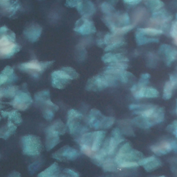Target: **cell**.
I'll return each mask as SVG.
<instances>
[{
    "label": "cell",
    "mask_w": 177,
    "mask_h": 177,
    "mask_svg": "<svg viewBox=\"0 0 177 177\" xmlns=\"http://www.w3.org/2000/svg\"><path fill=\"white\" fill-rule=\"evenodd\" d=\"M79 74L73 68L65 67L61 70L53 72L52 74V87L58 89H64L71 80L76 79Z\"/></svg>",
    "instance_id": "cell-1"
},
{
    "label": "cell",
    "mask_w": 177,
    "mask_h": 177,
    "mask_svg": "<svg viewBox=\"0 0 177 177\" xmlns=\"http://www.w3.org/2000/svg\"><path fill=\"white\" fill-rule=\"evenodd\" d=\"M36 100L43 106V115L48 120H51L54 117V114L59 107L53 103L50 99V91L44 90L38 93L35 95Z\"/></svg>",
    "instance_id": "cell-2"
},
{
    "label": "cell",
    "mask_w": 177,
    "mask_h": 177,
    "mask_svg": "<svg viewBox=\"0 0 177 177\" xmlns=\"http://www.w3.org/2000/svg\"><path fill=\"white\" fill-rule=\"evenodd\" d=\"M105 133L104 131H100L85 133L81 138L80 145L89 149L93 153V152L98 151L104 138Z\"/></svg>",
    "instance_id": "cell-3"
},
{
    "label": "cell",
    "mask_w": 177,
    "mask_h": 177,
    "mask_svg": "<svg viewBox=\"0 0 177 177\" xmlns=\"http://www.w3.org/2000/svg\"><path fill=\"white\" fill-rule=\"evenodd\" d=\"M23 152L25 155L33 156L39 155L42 149V142L40 138L34 135L24 136L22 139Z\"/></svg>",
    "instance_id": "cell-4"
},
{
    "label": "cell",
    "mask_w": 177,
    "mask_h": 177,
    "mask_svg": "<svg viewBox=\"0 0 177 177\" xmlns=\"http://www.w3.org/2000/svg\"><path fill=\"white\" fill-rule=\"evenodd\" d=\"M114 121V118L105 117L100 111L96 109L91 110L88 116V124L90 127L97 129L109 128Z\"/></svg>",
    "instance_id": "cell-5"
},
{
    "label": "cell",
    "mask_w": 177,
    "mask_h": 177,
    "mask_svg": "<svg viewBox=\"0 0 177 177\" xmlns=\"http://www.w3.org/2000/svg\"><path fill=\"white\" fill-rule=\"evenodd\" d=\"M67 125L71 134H75L84 131L86 128L82 125L83 116L79 111L72 109L68 114Z\"/></svg>",
    "instance_id": "cell-6"
},
{
    "label": "cell",
    "mask_w": 177,
    "mask_h": 177,
    "mask_svg": "<svg viewBox=\"0 0 177 177\" xmlns=\"http://www.w3.org/2000/svg\"><path fill=\"white\" fill-rule=\"evenodd\" d=\"M111 85L107 75H98L88 80L85 88L87 90L97 92L107 88Z\"/></svg>",
    "instance_id": "cell-7"
},
{
    "label": "cell",
    "mask_w": 177,
    "mask_h": 177,
    "mask_svg": "<svg viewBox=\"0 0 177 177\" xmlns=\"http://www.w3.org/2000/svg\"><path fill=\"white\" fill-rule=\"evenodd\" d=\"M79 155L77 150L66 145L53 153L52 157L60 161H72L76 159Z\"/></svg>",
    "instance_id": "cell-8"
},
{
    "label": "cell",
    "mask_w": 177,
    "mask_h": 177,
    "mask_svg": "<svg viewBox=\"0 0 177 177\" xmlns=\"http://www.w3.org/2000/svg\"><path fill=\"white\" fill-rule=\"evenodd\" d=\"M74 30L83 35L89 34L96 32L93 22L84 17H83L76 22Z\"/></svg>",
    "instance_id": "cell-9"
},
{
    "label": "cell",
    "mask_w": 177,
    "mask_h": 177,
    "mask_svg": "<svg viewBox=\"0 0 177 177\" xmlns=\"http://www.w3.org/2000/svg\"><path fill=\"white\" fill-rule=\"evenodd\" d=\"M46 134L45 148L47 151H49L60 143V135L59 133L52 129L49 126L46 129Z\"/></svg>",
    "instance_id": "cell-10"
},
{
    "label": "cell",
    "mask_w": 177,
    "mask_h": 177,
    "mask_svg": "<svg viewBox=\"0 0 177 177\" xmlns=\"http://www.w3.org/2000/svg\"><path fill=\"white\" fill-rule=\"evenodd\" d=\"M54 62V61L39 62L37 60H32L31 61L24 63L22 64V66L25 69L31 70L42 73Z\"/></svg>",
    "instance_id": "cell-11"
},
{
    "label": "cell",
    "mask_w": 177,
    "mask_h": 177,
    "mask_svg": "<svg viewBox=\"0 0 177 177\" xmlns=\"http://www.w3.org/2000/svg\"><path fill=\"white\" fill-rule=\"evenodd\" d=\"M31 97L27 93H24L15 98L12 105L20 110H25L29 107L32 102Z\"/></svg>",
    "instance_id": "cell-12"
},
{
    "label": "cell",
    "mask_w": 177,
    "mask_h": 177,
    "mask_svg": "<svg viewBox=\"0 0 177 177\" xmlns=\"http://www.w3.org/2000/svg\"><path fill=\"white\" fill-rule=\"evenodd\" d=\"M77 8L79 13L84 17L92 16L95 11L94 5L89 1H80Z\"/></svg>",
    "instance_id": "cell-13"
},
{
    "label": "cell",
    "mask_w": 177,
    "mask_h": 177,
    "mask_svg": "<svg viewBox=\"0 0 177 177\" xmlns=\"http://www.w3.org/2000/svg\"><path fill=\"white\" fill-rule=\"evenodd\" d=\"M42 27L37 25H32L28 28L24 32L25 34L30 41L34 42L36 41L41 35Z\"/></svg>",
    "instance_id": "cell-14"
},
{
    "label": "cell",
    "mask_w": 177,
    "mask_h": 177,
    "mask_svg": "<svg viewBox=\"0 0 177 177\" xmlns=\"http://www.w3.org/2000/svg\"><path fill=\"white\" fill-rule=\"evenodd\" d=\"M159 52H163L165 54L167 60V65L170 66L172 63L176 59L177 52L175 49H173L170 46L166 44H164L161 47Z\"/></svg>",
    "instance_id": "cell-15"
},
{
    "label": "cell",
    "mask_w": 177,
    "mask_h": 177,
    "mask_svg": "<svg viewBox=\"0 0 177 177\" xmlns=\"http://www.w3.org/2000/svg\"><path fill=\"white\" fill-rule=\"evenodd\" d=\"M151 150L158 156H161L170 152L172 150L171 144L164 143L160 145H152L151 147Z\"/></svg>",
    "instance_id": "cell-16"
},
{
    "label": "cell",
    "mask_w": 177,
    "mask_h": 177,
    "mask_svg": "<svg viewBox=\"0 0 177 177\" xmlns=\"http://www.w3.org/2000/svg\"><path fill=\"white\" fill-rule=\"evenodd\" d=\"M59 173V165L57 163L55 162L39 173L38 176L40 177H57L58 176Z\"/></svg>",
    "instance_id": "cell-17"
},
{
    "label": "cell",
    "mask_w": 177,
    "mask_h": 177,
    "mask_svg": "<svg viewBox=\"0 0 177 177\" xmlns=\"http://www.w3.org/2000/svg\"><path fill=\"white\" fill-rule=\"evenodd\" d=\"M153 20L155 21L166 22L172 19V16L169 15L165 10H163L154 13L152 16Z\"/></svg>",
    "instance_id": "cell-18"
},
{
    "label": "cell",
    "mask_w": 177,
    "mask_h": 177,
    "mask_svg": "<svg viewBox=\"0 0 177 177\" xmlns=\"http://www.w3.org/2000/svg\"><path fill=\"white\" fill-rule=\"evenodd\" d=\"M16 129V126L11 122H9L6 128L0 130V138L7 139L10 136L15 133Z\"/></svg>",
    "instance_id": "cell-19"
},
{
    "label": "cell",
    "mask_w": 177,
    "mask_h": 177,
    "mask_svg": "<svg viewBox=\"0 0 177 177\" xmlns=\"http://www.w3.org/2000/svg\"><path fill=\"white\" fill-rule=\"evenodd\" d=\"M132 122L135 125L141 128L147 129L150 128L151 126V124L146 118L142 116H139L134 119Z\"/></svg>",
    "instance_id": "cell-20"
},
{
    "label": "cell",
    "mask_w": 177,
    "mask_h": 177,
    "mask_svg": "<svg viewBox=\"0 0 177 177\" xmlns=\"http://www.w3.org/2000/svg\"><path fill=\"white\" fill-rule=\"evenodd\" d=\"M136 42L139 45H142L149 43H158L159 42V40L158 39L146 37L138 32L136 33Z\"/></svg>",
    "instance_id": "cell-21"
},
{
    "label": "cell",
    "mask_w": 177,
    "mask_h": 177,
    "mask_svg": "<svg viewBox=\"0 0 177 177\" xmlns=\"http://www.w3.org/2000/svg\"><path fill=\"white\" fill-rule=\"evenodd\" d=\"M18 50L17 45L14 43H12L7 46L2 47L0 49V52L2 55L9 56L13 55L15 52Z\"/></svg>",
    "instance_id": "cell-22"
},
{
    "label": "cell",
    "mask_w": 177,
    "mask_h": 177,
    "mask_svg": "<svg viewBox=\"0 0 177 177\" xmlns=\"http://www.w3.org/2000/svg\"><path fill=\"white\" fill-rule=\"evenodd\" d=\"M102 60L105 63L120 62V54H112L111 53H108L103 56Z\"/></svg>",
    "instance_id": "cell-23"
},
{
    "label": "cell",
    "mask_w": 177,
    "mask_h": 177,
    "mask_svg": "<svg viewBox=\"0 0 177 177\" xmlns=\"http://www.w3.org/2000/svg\"><path fill=\"white\" fill-rule=\"evenodd\" d=\"M143 97L148 98H157L159 96L158 91L152 87H143Z\"/></svg>",
    "instance_id": "cell-24"
},
{
    "label": "cell",
    "mask_w": 177,
    "mask_h": 177,
    "mask_svg": "<svg viewBox=\"0 0 177 177\" xmlns=\"http://www.w3.org/2000/svg\"><path fill=\"white\" fill-rule=\"evenodd\" d=\"M174 88L170 81L166 82L164 85V93L163 96V99L168 100L172 97L173 90Z\"/></svg>",
    "instance_id": "cell-25"
},
{
    "label": "cell",
    "mask_w": 177,
    "mask_h": 177,
    "mask_svg": "<svg viewBox=\"0 0 177 177\" xmlns=\"http://www.w3.org/2000/svg\"><path fill=\"white\" fill-rule=\"evenodd\" d=\"M156 111L155 108H151L148 110L144 111H135L134 112L133 114L141 115V116L147 119L149 122L151 119L152 117Z\"/></svg>",
    "instance_id": "cell-26"
},
{
    "label": "cell",
    "mask_w": 177,
    "mask_h": 177,
    "mask_svg": "<svg viewBox=\"0 0 177 177\" xmlns=\"http://www.w3.org/2000/svg\"><path fill=\"white\" fill-rule=\"evenodd\" d=\"M137 32L141 34L144 35H156L162 34L163 31L161 30L152 28L138 29Z\"/></svg>",
    "instance_id": "cell-27"
},
{
    "label": "cell",
    "mask_w": 177,
    "mask_h": 177,
    "mask_svg": "<svg viewBox=\"0 0 177 177\" xmlns=\"http://www.w3.org/2000/svg\"><path fill=\"white\" fill-rule=\"evenodd\" d=\"M145 4L150 7L152 11H155L161 8L164 5L162 2L161 1H148L145 2Z\"/></svg>",
    "instance_id": "cell-28"
},
{
    "label": "cell",
    "mask_w": 177,
    "mask_h": 177,
    "mask_svg": "<svg viewBox=\"0 0 177 177\" xmlns=\"http://www.w3.org/2000/svg\"><path fill=\"white\" fill-rule=\"evenodd\" d=\"M2 114L4 116L8 115L9 119L13 120L17 124H20L21 122V118L20 114L17 112L16 111H14L11 112H2Z\"/></svg>",
    "instance_id": "cell-29"
},
{
    "label": "cell",
    "mask_w": 177,
    "mask_h": 177,
    "mask_svg": "<svg viewBox=\"0 0 177 177\" xmlns=\"http://www.w3.org/2000/svg\"><path fill=\"white\" fill-rule=\"evenodd\" d=\"M117 145L118 144L115 139L113 137L111 138L108 146L105 145L104 148L108 155H112Z\"/></svg>",
    "instance_id": "cell-30"
},
{
    "label": "cell",
    "mask_w": 177,
    "mask_h": 177,
    "mask_svg": "<svg viewBox=\"0 0 177 177\" xmlns=\"http://www.w3.org/2000/svg\"><path fill=\"white\" fill-rule=\"evenodd\" d=\"M161 164V161L158 159H155V160L145 164L144 167L146 171H150L153 169L157 167Z\"/></svg>",
    "instance_id": "cell-31"
},
{
    "label": "cell",
    "mask_w": 177,
    "mask_h": 177,
    "mask_svg": "<svg viewBox=\"0 0 177 177\" xmlns=\"http://www.w3.org/2000/svg\"><path fill=\"white\" fill-rule=\"evenodd\" d=\"M113 138L115 139L118 144L124 141V139L121 137L120 131L118 128L114 129L112 131Z\"/></svg>",
    "instance_id": "cell-32"
},
{
    "label": "cell",
    "mask_w": 177,
    "mask_h": 177,
    "mask_svg": "<svg viewBox=\"0 0 177 177\" xmlns=\"http://www.w3.org/2000/svg\"><path fill=\"white\" fill-rule=\"evenodd\" d=\"M103 168L105 171H112L115 169L114 165L109 160H106L103 163Z\"/></svg>",
    "instance_id": "cell-33"
},
{
    "label": "cell",
    "mask_w": 177,
    "mask_h": 177,
    "mask_svg": "<svg viewBox=\"0 0 177 177\" xmlns=\"http://www.w3.org/2000/svg\"><path fill=\"white\" fill-rule=\"evenodd\" d=\"M171 36L175 40H177V22L175 20L173 22L170 32Z\"/></svg>",
    "instance_id": "cell-34"
},
{
    "label": "cell",
    "mask_w": 177,
    "mask_h": 177,
    "mask_svg": "<svg viewBox=\"0 0 177 177\" xmlns=\"http://www.w3.org/2000/svg\"><path fill=\"white\" fill-rule=\"evenodd\" d=\"M109 66L112 67L116 69L124 70L128 67V65L125 63L120 62L112 63Z\"/></svg>",
    "instance_id": "cell-35"
},
{
    "label": "cell",
    "mask_w": 177,
    "mask_h": 177,
    "mask_svg": "<svg viewBox=\"0 0 177 177\" xmlns=\"http://www.w3.org/2000/svg\"><path fill=\"white\" fill-rule=\"evenodd\" d=\"M9 36H4L0 39V47L7 46L12 43L11 41Z\"/></svg>",
    "instance_id": "cell-36"
},
{
    "label": "cell",
    "mask_w": 177,
    "mask_h": 177,
    "mask_svg": "<svg viewBox=\"0 0 177 177\" xmlns=\"http://www.w3.org/2000/svg\"><path fill=\"white\" fill-rule=\"evenodd\" d=\"M167 129L170 132H172L173 134L175 135L176 137L177 136V120L174 121L173 124L171 125H169L167 128Z\"/></svg>",
    "instance_id": "cell-37"
},
{
    "label": "cell",
    "mask_w": 177,
    "mask_h": 177,
    "mask_svg": "<svg viewBox=\"0 0 177 177\" xmlns=\"http://www.w3.org/2000/svg\"><path fill=\"white\" fill-rule=\"evenodd\" d=\"M102 11L105 13H109L114 9L113 7L112 6L106 2L102 4Z\"/></svg>",
    "instance_id": "cell-38"
},
{
    "label": "cell",
    "mask_w": 177,
    "mask_h": 177,
    "mask_svg": "<svg viewBox=\"0 0 177 177\" xmlns=\"http://www.w3.org/2000/svg\"><path fill=\"white\" fill-rule=\"evenodd\" d=\"M120 166L122 168H130L132 167H136L138 164L135 162L124 161L120 164Z\"/></svg>",
    "instance_id": "cell-39"
},
{
    "label": "cell",
    "mask_w": 177,
    "mask_h": 177,
    "mask_svg": "<svg viewBox=\"0 0 177 177\" xmlns=\"http://www.w3.org/2000/svg\"><path fill=\"white\" fill-rule=\"evenodd\" d=\"M124 44V42H118L114 43L108 45L105 49V51L106 52L110 51V50L116 48L120 47Z\"/></svg>",
    "instance_id": "cell-40"
},
{
    "label": "cell",
    "mask_w": 177,
    "mask_h": 177,
    "mask_svg": "<svg viewBox=\"0 0 177 177\" xmlns=\"http://www.w3.org/2000/svg\"><path fill=\"white\" fill-rule=\"evenodd\" d=\"M156 159L155 157L154 156L150 157L148 158H144L138 161V165L143 166L148 163L150 162L155 160Z\"/></svg>",
    "instance_id": "cell-41"
},
{
    "label": "cell",
    "mask_w": 177,
    "mask_h": 177,
    "mask_svg": "<svg viewBox=\"0 0 177 177\" xmlns=\"http://www.w3.org/2000/svg\"><path fill=\"white\" fill-rule=\"evenodd\" d=\"M130 146L128 143H126L120 148V153H125L129 152L130 150Z\"/></svg>",
    "instance_id": "cell-42"
},
{
    "label": "cell",
    "mask_w": 177,
    "mask_h": 177,
    "mask_svg": "<svg viewBox=\"0 0 177 177\" xmlns=\"http://www.w3.org/2000/svg\"><path fill=\"white\" fill-rule=\"evenodd\" d=\"M80 1H67L65 6L69 7H77Z\"/></svg>",
    "instance_id": "cell-43"
},
{
    "label": "cell",
    "mask_w": 177,
    "mask_h": 177,
    "mask_svg": "<svg viewBox=\"0 0 177 177\" xmlns=\"http://www.w3.org/2000/svg\"><path fill=\"white\" fill-rule=\"evenodd\" d=\"M134 28V26L132 25H128V26H125L124 27L121 29H118L117 32L119 31L120 32H121L122 33H126L129 31H131Z\"/></svg>",
    "instance_id": "cell-44"
},
{
    "label": "cell",
    "mask_w": 177,
    "mask_h": 177,
    "mask_svg": "<svg viewBox=\"0 0 177 177\" xmlns=\"http://www.w3.org/2000/svg\"><path fill=\"white\" fill-rule=\"evenodd\" d=\"M64 172L65 173L69 174L72 177H79V175L78 174L75 173V172L70 170L69 169H64Z\"/></svg>",
    "instance_id": "cell-45"
},
{
    "label": "cell",
    "mask_w": 177,
    "mask_h": 177,
    "mask_svg": "<svg viewBox=\"0 0 177 177\" xmlns=\"http://www.w3.org/2000/svg\"><path fill=\"white\" fill-rule=\"evenodd\" d=\"M8 76L7 75L2 73V74L0 75V85L6 83L7 79H8Z\"/></svg>",
    "instance_id": "cell-46"
},
{
    "label": "cell",
    "mask_w": 177,
    "mask_h": 177,
    "mask_svg": "<svg viewBox=\"0 0 177 177\" xmlns=\"http://www.w3.org/2000/svg\"><path fill=\"white\" fill-rule=\"evenodd\" d=\"M148 79H144L141 78L139 81L138 86L140 87H144L147 85H148Z\"/></svg>",
    "instance_id": "cell-47"
},
{
    "label": "cell",
    "mask_w": 177,
    "mask_h": 177,
    "mask_svg": "<svg viewBox=\"0 0 177 177\" xmlns=\"http://www.w3.org/2000/svg\"><path fill=\"white\" fill-rule=\"evenodd\" d=\"M170 82L173 85L174 88H175L177 85V78L172 75H170Z\"/></svg>",
    "instance_id": "cell-48"
},
{
    "label": "cell",
    "mask_w": 177,
    "mask_h": 177,
    "mask_svg": "<svg viewBox=\"0 0 177 177\" xmlns=\"http://www.w3.org/2000/svg\"><path fill=\"white\" fill-rule=\"evenodd\" d=\"M125 3L130 5H136L141 2V0H125L124 1Z\"/></svg>",
    "instance_id": "cell-49"
},
{
    "label": "cell",
    "mask_w": 177,
    "mask_h": 177,
    "mask_svg": "<svg viewBox=\"0 0 177 177\" xmlns=\"http://www.w3.org/2000/svg\"><path fill=\"white\" fill-rule=\"evenodd\" d=\"M123 21L124 23L125 24L129 23L130 21V19L128 13H125L124 14L123 17Z\"/></svg>",
    "instance_id": "cell-50"
},
{
    "label": "cell",
    "mask_w": 177,
    "mask_h": 177,
    "mask_svg": "<svg viewBox=\"0 0 177 177\" xmlns=\"http://www.w3.org/2000/svg\"><path fill=\"white\" fill-rule=\"evenodd\" d=\"M145 106H142L138 105L135 104H131L129 106V108L131 110L136 109H138L141 108V107L143 108Z\"/></svg>",
    "instance_id": "cell-51"
},
{
    "label": "cell",
    "mask_w": 177,
    "mask_h": 177,
    "mask_svg": "<svg viewBox=\"0 0 177 177\" xmlns=\"http://www.w3.org/2000/svg\"><path fill=\"white\" fill-rule=\"evenodd\" d=\"M111 35L110 34H106L104 38V43L106 44L108 43L110 39Z\"/></svg>",
    "instance_id": "cell-52"
},
{
    "label": "cell",
    "mask_w": 177,
    "mask_h": 177,
    "mask_svg": "<svg viewBox=\"0 0 177 177\" xmlns=\"http://www.w3.org/2000/svg\"><path fill=\"white\" fill-rule=\"evenodd\" d=\"M171 144L172 149L176 152H177V143L176 141H174Z\"/></svg>",
    "instance_id": "cell-53"
},
{
    "label": "cell",
    "mask_w": 177,
    "mask_h": 177,
    "mask_svg": "<svg viewBox=\"0 0 177 177\" xmlns=\"http://www.w3.org/2000/svg\"><path fill=\"white\" fill-rule=\"evenodd\" d=\"M9 4L8 1H0V5L2 6H7Z\"/></svg>",
    "instance_id": "cell-54"
},
{
    "label": "cell",
    "mask_w": 177,
    "mask_h": 177,
    "mask_svg": "<svg viewBox=\"0 0 177 177\" xmlns=\"http://www.w3.org/2000/svg\"><path fill=\"white\" fill-rule=\"evenodd\" d=\"M142 78L144 79H148L150 78V75L148 73H145L141 75Z\"/></svg>",
    "instance_id": "cell-55"
},
{
    "label": "cell",
    "mask_w": 177,
    "mask_h": 177,
    "mask_svg": "<svg viewBox=\"0 0 177 177\" xmlns=\"http://www.w3.org/2000/svg\"><path fill=\"white\" fill-rule=\"evenodd\" d=\"M8 30V29L6 26H2L0 28V34L2 33L7 31Z\"/></svg>",
    "instance_id": "cell-56"
},
{
    "label": "cell",
    "mask_w": 177,
    "mask_h": 177,
    "mask_svg": "<svg viewBox=\"0 0 177 177\" xmlns=\"http://www.w3.org/2000/svg\"><path fill=\"white\" fill-rule=\"evenodd\" d=\"M137 88L138 86L136 85H133L132 87L131 88V92L133 93V94L136 92V90H137Z\"/></svg>",
    "instance_id": "cell-57"
},
{
    "label": "cell",
    "mask_w": 177,
    "mask_h": 177,
    "mask_svg": "<svg viewBox=\"0 0 177 177\" xmlns=\"http://www.w3.org/2000/svg\"><path fill=\"white\" fill-rule=\"evenodd\" d=\"M98 43L99 46H102L103 44V42L102 40L100 39L98 40Z\"/></svg>",
    "instance_id": "cell-58"
},
{
    "label": "cell",
    "mask_w": 177,
    "mask_h": 177,
    "mask_svg": "<svg viewBox=\"0 0 177 177\" xmlns=\"http://www.w3.org/2000/svg\"><path fill=\"white\" fill-rule=\"evenodd\" d=\"M160 177H165V176H161Z\"/></svg>",
    "instance_id": "cell-59"
},
{
    "label": "cell",
    "mask_w": 177,
    "mask_h": 177,
    "mask_svg": "<svg viewBox=\"0 0 177 177\" xmlns=\"http://www.w3.org/2000/svg\"><path fill=\"white\" fill-rule=\"evenodd\" d=\"M1 93H0V97H1Z\"/></svg>",
    "instance_id": "cell-60"
},
{
    "label": "cell",
    "mask_w": 177,
    "mask_h": 177,
    "mask_svg": "<svg viewBox=\"0 0 177 177\" xmlns=\"http://www.w3.org/2000/svg\"><path fill=\"white\" fill-rule=\"evenodd\" d=\"M0 120H1V118H0Z\"/></svg>",
    "instance_id": "cell-61"
}]
</instances>
